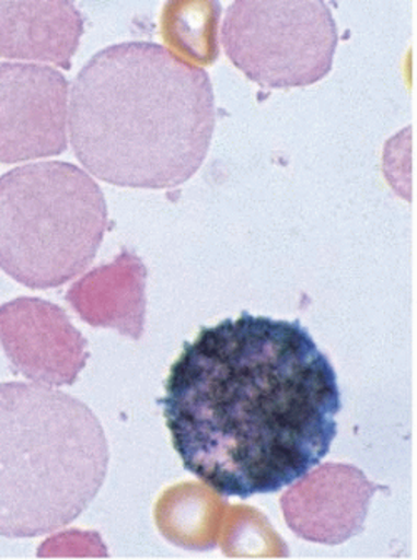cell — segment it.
<instances>
[{
    "label": "cell",
    "instance_id": "obj_1",
    "mask_svg": "<svg viewBox=\"0 0 417 560\" xmlns=\"http://www.w3.org/2000/svg\"><path fill=\"white\" fill-rule=\"evenodd\" d=\"M159 406L187 472L241 499L276 494L320 466L343 409L309 330L250 312L184 343Z\"/></svg>",
    "mask_w": 417,
    "mask_h": 560
},
{
    "label": "cell",
    "instance_id": "obj_2",
    "mask_svg": "<svg viewBox=\"0 0 417 560\" xmlns=\"http://www.w3.org/2000/svg\"><path fill=\"white\" fill-rule=\"evenodd\" d=\"M216 127L206 70L154 43L95 54L76 78L71 140L104 183L174 189L202 165Z\"/></svg>",
    "mask_w": 417,
    "mask_h": 560
},
{
    "label": "cell",
    "instance_id": "obj_3",
    "mask_svg": "<svg viewBox=\"0 0 417 560\" xmlns=\"http://www.w3.org/2000/svg\"><path fill=\"white\" fill-rule=\"evenodd\" d=\"M109 445L95 413L47 385L0 384V536H44L99 494Z\"/></svg>",
    "mask_w": 417,
    "mask_h": 560
},
{
    "label": "cell",
    "instance_id": "obj_4",
    "mask_svg": "<svg viewBox=\"0 0 417 560\" xmlns=\"http://www.w3.org/2000/svg\"><path fill=\"white\" fill-rule=\"evenodd\" d=\"M106 197L69 162L0 177V269L28 289L60 288L88 269L107 231Z\"/></svg>",
    "mask_w": 417,
    "mask_h": 560
},
{
    "label": "cell",
    "instance_id": "obj_5",
    "mask_svg": "<svg viewBox=\"0 0 417 560\" xmlns=\"http://www.w3.org/2000/svg\"><path fill=\"white\" fill-rule=\"evenodd\" d=\"M222 44L239 70L270 89L302 88L329 74L337 27L329 5L316 0L229 5Z\"/></svg>",
    "mask_w": 417,
    "mask_h": 560
},
{
    "label": "cell",
    "instance_id": "obj_6",
    "mask_svg": "<svg viewBox=\"0 0 417 560\" xmlns=\"http://www.w3.org/2000/svg\"><path fill=\"white\" fill-rule=\"evenodd\" d=\"M67 94L66 78L53 67L0 62V162L66 151Z\"/></svg>",
    "mask_w": 417,
    "mask_h": 560
},
{
    "label": "cell",
    "instance_id": "obj_7",
    "mask_svg": "<svg viewBox=\"0 0 417 560\" xmlns=\"http://www.w3.org/2000/svg\"><path fill=\"white\" fill-rule=\"evenodd\" d=\"M0 343L15 371L47 387L74 384L88 364V340L63 308L43 299L0 305Z\"/></svg>",
    "mask_w": 417,
    "mask_h": 560
},
{
    "label": "cell",
    "instance_id": "obj_8",
    "mask_svg": "<svg viewBox=\"0 0 417 560\" xmlns=\"http://www.w3.org/2000/svg\"><path fill=\"white\" fill-rule=\"evenodd\" d=\"M378 490L386 487L371 482L351 464H323L296 480L282 495V514L299 539L339 546L364 530Z\"/></svg>",
    "mask_w": 417,
    "mask_h": 560
},
{
    "label": "cell",
    "instance_id": "obj_9",
    "mask_svg": "<svg viewBox=\"0 0 417 560\" xmlns=\"http://www.w3.org/2000/svg\"><path fill=\"white\" fill-rule=\"evenodd\" d=\"M146 282L144 262L123 250L113 262L81 277L67 292V302L89 326L116 329L139 340L144 334L148 307Z\"/></svg>",
    "mask_w": 417,
    "mask_h": 560
},
{
    "label": "cell",
    "instance_id": "obj_10",
    "mask_svg": "<svg viewBox=\"0 0 417 560\" xmlns=\"http://www.w3.org/2000/svg\"><path fill=\"white\" fill-rule=\"evenodd\" d=\"M84 32L72 2H0V57L69 69Z\"/></svg>",
    "mask_w": 417,
    "mask_h": 560
}]
</instances>
